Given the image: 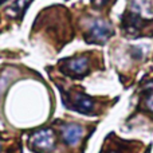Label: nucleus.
Instances as JSON below:
<instances>
[{"mask_svg": "<svg viewBox=\"0 0 153 153\" xmlns=\"http://www.w3.org/2000/svg\"><path fill=\"white\" fill-rule=\"evenodd\" d=\"M62 140L66 145L75 146L85 136V128L76 122H69L62 126Z\"/></svg>", "mask_w": 153, "mask_h": 153, "instance_id": "39448f33", "label": "nucleus"}, {"mask_svg": "<svg viewBox=\"0 0 153 153\" xmlns=\"http://www.w3.org/2000/svg\"><path fill=\"white\" fill-rule=\"evenodd\" d=\"M3 1H4V0H0V4H1V3H3Z\"/></svg>", "mask_w": 153, "mask_h": 153, "instance_id": "1a4fd4ad", "label": "nucleus"}, {"mask_svg": "<svg viewBox=\"0 0 153 153\" xmlns=\"http://www.w3.org/2000/svg\"><path fill=\"white\" fill-rule=\"evenodd\" d=\"M108 3H109V0H91V4L94 5L95 8H102V7H105Z\"/></svg>", "mask_w": 153, "mask_h": 153, "instance_id": "0eeeda50", "label": "nucleus"}, {"mask_svg": "<svg viewBox=\"0 0 153 153\" xmlns=\"http://www.w3.org/2000/svg\"><path fill=\"white\" fill-rule=\"evenodd\" d=\"M113 26L109 22L103 20V19H93L87 26L86 42L95 43V45H103L109 40V38L113 36Z\"/></svg>", "mask_w": 153, "mask_h": 153, "instance_id": "f03ea898", "label": "nucleus"}, {"mask_svg": "<svg viewBox=\"0 0 153 153\" xmlns=\"http://www.w3.org/2000/svg\"><path fill=\"white\" fill-rule=\"evenodd\" d=\"M128 145H125V148L122 146V144H120V145H116L113 149H110L108 153H125V149H126Z\"/></svg>", "mask_w": 153, "mask_h": 153, "instance_id": "6e6552de", "label": "nucleus"}, {"mask_svg": "<svg viewBox=\"0 0 153 153\" xmlns=\"http://www.w3.org/2000/svg\"><path fill=\"white\" fill-rule=\"evenodd\" d=\"M91 70V61L89 56L81 55L63 61V73L73 78H82Z\"/></svg>", "mask_w": 153, "mask_h": 153, "instance_id": "7ed1b4c3", "label": "nucleus"}, {"mask_svg": "<svg viewBox=\"0 0 153 153\" xmlns=\"http://www.w3.org/2000/svg\"><path fill=\"white\" fill-rule=\"evenodd\" d=\"M30 1H31V0H16L15 4H13L12 8H11V13H16V15H19V13L24 12L26 8L28 7Z\"/></svg>", "mask_w": 153, "mask_h": 153, "instance_id": "423d86ee", "label": "nucleus"}, {"mask_svg": "<svg viewBox=\"0 0 153 153\" xmlns=\"http://www.w3.org/2000/svg\"><path fill=\"white\" fill-rule=\"evenodd\" d=\"M55 145V138H54V133L50 129H42L35 132L30 138V146L34 149L35 152L46 153L54 149Z\"/></svg>", "mask_w": 153, "mask_h": 153, "instance_id": "20e7f679", "label": "nucleus"}, {"mask_svg": "<svg viewBox=\"0 0 153 153\" xmlns=\"http://www.w3.org/2000/svg\"><path fill=\"white\" fill-rule=\"evenodd\" d=\"M65 105L82 114L95 116V114L100 113V111H97L98 110L97 101L82 91H74V93H70L69 95H66L65 97Z\"/></svg>", "mask_w": 153, "mask_h": 153, "instance_id": "f257e3e1", "label": "nucleus"}]
</instances>
